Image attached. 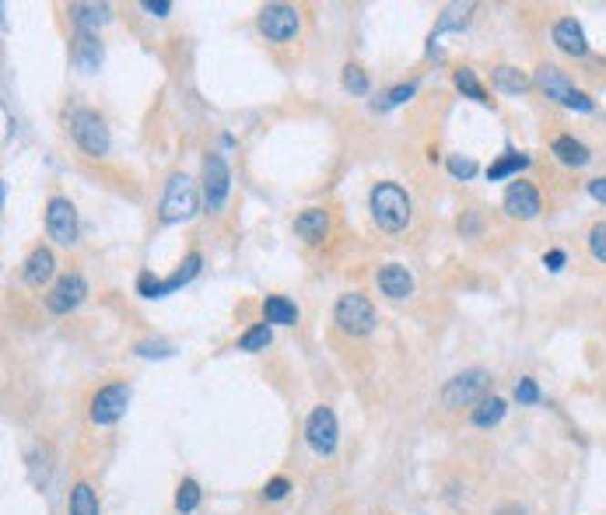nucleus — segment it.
<instances>
[{"mask_svg": "<svg viewBox=\"0 0 606 515\" xmlns=\"http://www.w3.org/2000/svg\"><path fill=\"white\" fill-rule=\"evenodd\" d=\"M368 211L382 232H404L414 214V203L400 182H375L368 193Z\"/></svg>", "mask_w": 606, "mask_h": 515, "instance_id": "nucleus-1", "label": "nucleus"}, {"mask_svg": "<svg viewBox=\"0 0 606 515\" xmlns=\"http://www.w3.org/2000/svg\"><path fill=\"white\" fill-rule=\"evenodd\" d=\"M67 130L74 137V144L85 151L88 158H102L109 155V144H113V137H109V127H106V119L98 116L95 109H74L67 116Z\"/></svg>", "mask_w": 606, "mask_h": 515, "instance_id": "nucleus-2", "label": "nucleus"}, {"mask_svg": "<svg viewBox=\"0 0 606 515\" xmlns=\"http://www.w3.org/2000/svg\"><path fill=\"white\" fill-rule=\"evenodd\" d=\"M533 81H537V88L547 95V98H554V102H561L568 109H579V112H592L596 109V102L579 91L571 85V77L564 74L561 67H554V64H539L537 74H533Z\"/></svg>", "mask_w": 606, "mask_h": 515, "instance_id": "nucleus-3", "label": "nucleus"}, {"mask_svg": "<svg viewBox=\"0 0 606 515\" xmlns=\"http://www.w3.org/2000/svg\"><path fill=\"white\" fill-rule=\"evenodd\" d=\"M334 323H337L344 334L368 336L375 330L379 315H375V305L361 292H347V294H340L337 305H334Z\"/></svg>", "mask_w": 606, "mask_h": 515, "instance_id": "nucleus-4", "label": "nucleus"}, {"mask_svg": "<svg viewBox=\"0 0 606 515\" xmlns=\"http://www.w3.org/2000/svg\"><path fill=\"white\" fill-rule=\"evenodd\" d=\"M197 211H200L197 186H193L190 176L176 172L172 180L165 182V197H161V221L165 224H182V221H190Z\"/></svg>", "mask_w": 606, "mask_h": 515, "instance_id": "nucleus-5", "label": "nucleus"}, {"mask_svg": "<svg viewBox=\"0 0 606 515\" xmlns=\"http://www.w3.org/2000/svg\"><path fill=\"white\" fill-rule=\"evenodd\" d=\"M491 389V372L488 368H467L459 372L456 379L446 382L442 389V404L449 410H459V407H477Z\"/></svg>", "mask_w": 606, "mask_h": 515, "instance_id": "nucleus-6", "label": "nucleus"}, {"mask_svg": "<svg viewBox=\"0 0 606 515\" xmlns=\"http://www.w3.org/2000/svg\"><path fill=\"white\" fill-rule=\"evenodd\" d=\"M130 407V386L127 382H113V386H102L88 404V417L95 427H109L116 421H123Z\"/></svg>", "mask_w": 606, "mask_h": 515, "instance_id": "nucleus-7", "label": "nucleus"}, {"mask_svg": "<svg viewBox=\"0 0 606 515\" xmlns=\"http://www.w3.org/2000/svg\"><path fill=\"white\" fill-rule=\"evenodd\" d=\"M203 267V256L200 252H190L186 260H182V267L172 273V277H165V281H158L151 270H144L140 277H137V292L144 294V298H165V294L180 292L182 284H190Z\"/></svg>", "mask_w": 606, "mask_h": 515, "instance_id": "nucleus-8", "label": "nucleus"}, {"mask_svg": "<svg viewBox=\"0 0 606 515\" xmlns=\"http://www.w3.org/2000/svg\"><path fill=\"white\" fill-rule=\"evenodd\" d=\"M305 442L313 448L315 456H334L340 442V425H337V414L330 407H315L305 421Z\"/></svg>", "mask_w": 606, "mask_h": 515, "instance_id": "nucleus-9", "label": "nucleus"}, {"mask_svg": "<svg viewBox=\"0 0 606 515\" xmlns=\"http://www.w3.org/2000/svg\"><path fill=\"white\" fill-rule=\"evenodd\" d=\"M298 28H302V18H298V7H292V4H267L260 11V32L270 43H292Z\"/></svg>", "mask_w": 606, "mask_h": 515, "instance_id": "nucleus-10", "label": "nucleus"}, {"mask_svg": "<svg viewBox=\"0 0 606 515\" xmlns=\"http://www.w3.org/2000/svg\"><path fill=\"white\" fill-rule=\"evenodd\" d=\"M46 232L60 246H74L77 242V207L67 197H49V203H46Z\"/></svg>", "mask_w": 606, "mask_h": 515, "instance_id": "nucleus-11", "label": "nucleus"}, {"mask_svg": "<svg viewBox=\"0 0 606 515\" xmlns=\"http://www.w3.org/2000/svg\"><path fill=\"white\" fill-rule=\"evenodd\" d=\"M231 193V172H228V161L221 155L203 158V203L207 211H221Z\"/></svg>", "mask_w": 606, "mask_h": 515, "instance_id": "nucleus-12", "label": "nucleus"}, {"mask_svg": "<svg viewBox=\"0 0 606 515\" xmlns=\"http://www.w3.org/2000/svg\"><path fill=\"white\" fill-rule=\"evenodd\" d=\"M85 298H88V281H85L81 273H64V277L53 284V292L46 294V305H49V313L67 315L74 313Z\"/></svg>", "mask_w": 606, "mask_h": 515, "instance_id": "nucleus-13", "label": "nucleus"}, {"mask_svg": "<svg viewBox=\"0 0 606 515\" xmlns=\"http://www.w3.org/2000/svg\"><path fill=\"white\" fill-rule=\"evenodd\" d=\"M539 211H543V201H539V190L533 182L516 180L505 190V214H508V218L529 221V218H537Z\"/></svg>", "mask_w": 606, "mask_h": 515, "instance_id": "nucleus-14", "label": "nucleus"}, {"mask_svg": "<svg viewBox=\"0 0 606 515\" xmlns=\"http://www.w3.org/2000/svg\"><path fill=\"white\" fill-rule=\"evenodd\" d=\"M375 284H379V292L385 294V298H393V302H404V298L414 294V277H410V270H406L404 263H385V267H379Z\"/></svg>", "mask_w": 606, "mask_h": 515, "instance_id": "nucleus-15", "label": "nucleus"}, {"mask_svg": "<svg viewBox=\"0 0 606 515\" xmlns=\"http://www.w3.org/2000/svg\"><path fill=\"white\" fill-rule=\"evenodd\" d=\"M294 232H298L302 242L319 246V242L330 235V214H326L323 207H305V211L294 218Z\"/></svg>", "mask_w": 606, "mask_h": 515, "instance_id": "nucleus-16", "label": "nucleus"}, {"mask_svg": "<svg viewBox=\"0 0 606 515\" xmlns=\"http://www.w3.org/2000/svg\"><path fill=\"white\" fill-rule=\"evenodd\" d=\"M74 64L77 70H85V74H95V70L102 67V60H106V49L98 43V36L95 32H77L74 36Z\"/></svg>", "mask_w": 606, "mask_h": 515, "instance_id": "nucleus-17", "label": "nucleus"}, {"mask_svg": "<svg viewBox=\"0 0 606 515\" xmlns=\"http://www.w3.org/2000/svg\"><path fill=\"white\" fill-rule=\"evenodd\" d=\"M550 39H554V46H558L561 53H568V57H585V53H589L582 25L575 22V18H561V22L554 25Z\"/></svg>", "mask_w": 606, "mask_h": 515, "instance_id": "nucleus-18", "label": "nucleus"}, {"mask_svg": "<svg viewBox=\"0 0 606 515\" xmlns=\"http://www.w3.org/2000/svg\"><path fill=\"white\" fill-rule=\"evenodd\" d=\"M53 267H56V256H53V249L36 246L32 252H28V260H25V267H22L25 284H32V288H43L46 281L53 277Z\"/></svg>", "mask_w": 606, "mask_h": 515, "instance_id": "nucleus-19", "label": "nucleus"}, {"mask_svg": "<svg viewBox=\"0 0 606 515\" xmlns=\"http://www.w3.org/2000/svg\"><path fill=\"white\" fill-rule=\"evenodd\" d=\"M70 18L77 25V32H95L109 22V4H70Z\"/></svg>", "mask_w": 606, "mask_h": 515, "instance_id": "nucleus-20", "label": "nucleus"}, {"mask_svg": "<svg viewBox=\"0 0 606 515\" xmlns=\"http://www.w3.org/2000/svg\"><path fill=\"white\" fill-rule=\"evenodd\" d=\"M263 319L270 326H294L298 323V305L284 294H270L263 302Z\"/></svg>", "mask_w": 606, "mask_h": 515, "instance_id": "nucleus-21", "label": "nucleus"}, {"mask_svg": "<svg viewBox=\"0 0 606 515\" xmlns=\"http://www.w3.org/2000/svg\"><path fill=\"white\" fill-rule=\"evenodd\" d=\"M67 512L70 515H102V505H98V494L91 484H74L70 488V498H67Z\"/></svg>", "mask_w": 606, "mask_h": 515, "instance_id": "nucleus-22", "label": "nucleus"}, {"mask_svg": "<svg viewBox=\"0 0 606 515\" xmlns=\"http://www.w3.org/2000/svg\"><path fill=\"white\" fill-rule=\"evenodd\" d=\"M554 155H558V161L561 165H568V169H582V165H589V148H585L582 140H575V137H558L554 140Z\"/></svg>", "mask_w": 606, "mask_h": 515, "instance_id": "nucleus-23", "label": "nucleus"}, {"mask_svg": "<svg viewBox=\"0 0 606 515\" xmlns=\"http://www.w3.org/2000/svg\"><path fill=\"white\" fill-rule=\"evenodd\" d=\"M505 400L501 397H484L480 404L473 407L470 410V421L477 427H494V425H501V417H505Z\"/></svg>", "mask_w": 606, "mask_h": 515, "instance_id": "nucleus-24", "label": "nucleus"}, {"mask_svg": "<svg viewBox=\"0 0 606 515\" xmlns=\"http://www.w3.org/2000/svg\"><path fill=\"white\" fill-rule=\"evenodd\" d=\"M529 161H533V158L522 155V151H505V155L488 169V180L498 182V180H508V176H519L522 169H529Z\"/></svg>", "mask_w": 606, "mask_h": 515, "instance_id": "nucleus-25", "label": "nucleus"}, {"mask_svg": "<svg viewBox=\"0 0 606 515\" xmlns=\"http://www.w3.org/2000/svg\"><path fill=\"white\" fill-rule=\"evenodd\" d=\"M491 81L498 91H505V95H522V91L529 88V77L522 74L519 67H508V64H501V67L491 70Z\"/></svg>", "mask_w": 606, "mask_h": 515, "instance_id": "nucleus-26", "label": "nucleus"}, {"mask_svg": "<svg viewBox=\"0 0 606 515\" xmlns=\"http://www.w3.org/2000/svg\"><path fill=\"white\" fill-rule=\"evenodd\" d=\"M270 344H273V330H270V323H256V326H249L246 334L239 336V351H249V355L267 351Z\"/></svg>", "mask_w": 606, "mask_h": 515, "instance_id": "nucleus-27", "label": "nucleus"}, {"mask_svg": "<svg viewBox=\"0 0 606 515\" xmlns=\"http://www.w3.org/2000/svg\"><path fill=\"white\" fill-rule=\"evenodd\" d=\"M200 501H203L200 484L186 477L180 488H176V512H180V515H193L197 509H200Z\"/></svg>", "mask_w": 606, "mask_h": 515, "instance_id": "nucleus-28", "label": "nucleus"}, {"mask_svg": "<svg viewBox=\"0 0 606 515\" xmlns=\"http://www.w3.org/2000/svg\"><path fill=\"white\" fill-rule=\"evenodd\" d=\"M452 81H456V88L463 91L467 98H473V102H491L488 91H484V85L477 81V74H473L470 67H459L456 74H452Z\"/></svg>", "mask_w": 606, "mask_h": 515, "instance_id": "nucleus-29", "label": "nucleus"}, {"mask_svg": "<svg viewBox=\"0 0 606 515\" xmlns=\"http://www.w3.org/2000/svg\"><path fill=\"white\" fill-rule=\"evenodd\" d=\"M137 358H172L176 351H172V344H165V340H140L134 347Z\"/></svg>", "mask_w": 606, "mask_h": 515, "instance_id": "nucleus-30", "label": "nucleus"}, {"mask_svg": "<svg viewBox=\"0 0 606 515\" xmlns=\"http://www.w3.org/2000/svg\"><path fill=\"white\" fill-rule=\"evenodd\" d=\"M344 88L351 91V95H368V74L354 64H347L344 67Z\"/></svg>", "mask_w": 606, "mask_h": 515, "instance_id": "nucleus-31", "label": "nucleus"}, {"mask_svg": "<svg viewBox=\"0 0 606 515\" xmlns=\"http://www.w3.org/2000/svg\"><path fill=\"white\" fill-rule=\"evenodd\" d=\"M589 252H592V260L606 263V221L592 224V232H589Z\"/></svg>", "mask_w": 606, "mask_h": 515, "instance_id": "nucleus-32", "label": "nucleus"}, {"mask_svg": "<svg viewBox=\"0 0 606 515\" xmlns=\"http://www.w3.org/2000/svg\"><path fill=\"white\" fill-rule=\"evenodd\" d=\"M414 95H417V85H400V88L389 91L382 102H375V109L385 112V109H393V106H404L406 98H414Z\"/></svg>", "mask_w": 606, "mask_h": 515, "instance_id": "nucleus-33", "label": "nucleus"}, {"mask_svg": "<svg viewBox=\"0 0 606 515\" xmlns=\"http://www.w3.org/2000/svg\"><path fill=\"white\" fill-rule=\"evenodd\" d=\"M463 15H467V11H459V7H449V11L442 15V22L435 25V32H431V43H435V39H438L442 32H449V28H463V25H467V18H463Z\"/></svg>", "mask_w": 606, "mask_h": 515, "instance_id": "nucleus-34", "label": "nucleus"}, {"mask_svg": "<svg viewBox=\"0 0 606 515\" xmlns=\"http://www.w3.org/2000/svg\"><path fill=\"white\" fill-rule=\"evenodd\" d=\"M446 165H449V172L456 176V180H473V176H477V161H473V158L452 155Z\"/></svg>", "mask_w": 606, "mask_h": 515, "instance_id": "nucleus-35", "label": "nucleus"}, {"mask_svg": "<svg viewBox=\"0 0 606 515\" xmlns=\"http://www.w3.org/2000/svg\"><path fill=\"white\" fill-rule=\"evenodd\" d=\"M516 400L519 404H526V407H533L539 404V386L533 379H519L516 386Z\"/></svg>", "mask_w": 606, "mask_h": 515, "instance_id": "nucleus-36", "label": "nucleus"}, {"mask_svg": "<svg viewBox=\"0 0 606 515\" xmlns=\"http://www.w3.org/2000/svg\"><path fill=\"white\" fill-rule=\"evenodd\" d=\"M288 491H292V480H288V477H273L267 488H263V498H267V501H281Z\"/></svg>", "mask_w": 606, "mask_h": 515, "instance_id": "nucleus-37", "label": "nucleus"}, {"mask_svg": "<svg viewBox=\"0 0 606 515\" xmlns=\"http://www.w3.org/2000/svg\"><path fill=\"white\" fill-rule=\"evenodd\" d=\"M140 7H144L148 15H155V18H165V15L172 11V0H144Z\"/></svg>", "mask_w": 606, "mask_h": 515, "instance_id": "nucleus-38", "label": "nucleus"}, {"mask_svg": "<svg viewBox=\"0 0 606 515\" xmlns=\"http://www.w3.org/2000/svg\"><path fill=\"white\" fill-rule=\"evenodd\" d=\"M589 197H592V201H600V203H606V176H600V180L589 182Z\"/></svg>", "mask_w": 606, "mask_h": 515, "instance_id": "nucleus-39", "label": "nucleus"}, {"mask_svg": "<svg viewBox=\"0 0 606 515\" xmlns=\"http://www.w3.org/2000/svg\"><path fill=\"white\" fill-rule=\"evenodd\" d=\"M459 232H463V235H477V232H480V221H477V214H467V218H459Z\"/></svg>", "mask_w": 606, "mask_h": 515, "instance_id": "nucleus-40", "label": "nucleus"}, {"mask_svg": "<svg viewBox=\"0 0 606 515\" xmlns=\"http://www.w3.org/2000/svg\"><path fill=\"white\" fill-rule=\"evenodd\" d=\"M543 263H547V270H561L564 267V252L561 249H550V252L543 256Z\"/></svg>", "mask_w": 606, "mask_h": 515, "instance_id": "nucleus-41", "label": "nucleus"}]
</instances>
